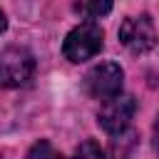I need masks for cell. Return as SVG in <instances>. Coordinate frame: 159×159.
<instances>
[{
    "label": "cell",
    "instance_id": "obj_1",
    "mask_svg": "<svg viewBox=\"0 0 159 159\" xmlns=\"http://www.w3.org/2000/svg\"><path fill=\"white\" fill-rule=\"evenodd\" d=\"M102 40H104L102 27L92 20H84L70 30V35L65 37L62 52L70 62H84V60H92L102 50Z\"/></svg>",
    "mask_w": 159,
    "mask_h": 159
},
{
    "label": "cell",
    "instance_id": "obj_2",
    "mask_svg": "<svg viewBox=\"0 0 159 159\" xmlns=\"http://www.w3.org/2000/svg\"><path fill=\"white\" fill-rule=\"evenodd\" d=\"M122 82H124V72L117 62H99L84 75L87 94L94 99H102V102L122 94Z\"/></svg>",
    "mask_w": 159,
    "mask_h": 159
},
{
    "label": "cell",
    "instance_id": "obj_3",
    "mask_svg": "<svg viewBox=\"0 0 159 159\" xmlns=\"http://www.w3.org/2000/svg\"><path fill=\"white\" fill-rule=\"evenodd\" d=\"M35 75V57L25 47H7L0 52V84L22 87Z\"/></svg>",
    "mask_w": 159,
    "mask_h": 159
},
{
    "label": "cell",
    "instance_id": "obj_4",
    "mask_svg": "<svg viewBox=\"0 0 159 159\" xmlns=\"http://www.w3.org/2000/svg\"><path fill=\"white\" fill-rule=\"evenodd\" d=\"M119 42L134 52V55H144L157 45V27L152 22L149 15H134L127 17L119 25Z\"/></svg>",
    "mask_w": 159,
    "mask_h": 159
},
{
    "label": "cell",
    "instance_id": "obj_5",
    "mask_svg": "<svg viewBox=\"0 0 159 159\" xmlns=\"http://www.w3.org/2000/svg\"><path fill=\"white\" fill-rule=\"evenodd\" d=\"M134 112H137L134 97H132V94H117V97L102 102L99 114H97V122H99V127H102L107 134L119 137V134H124V129L129 127Z\"/></svg>",
    "mask_w": 159,
    "mask_h": 159
},
{
    "label": "cell",
    "instance_id": "obj_6",
    "mask_svg": "<svg viewBox=\"0 0 159 159\" xmlns=\"http://www.w3.org/2000/svg\"><path fill=\"white\" fill-rule=\"evenodd\" d=\"M25 159H62V154H60L47 139H40L37 144L30 147V152H27Z\"/></svg>",
    "mask_w": 159,
    "mask_h": 159
},
{
    "label": "cell",
    "instance_id": "obj_7",
    "mask_svg": "<svg viewBox=\"0 0 159 159\" xmlns=\"http://www.w3.org/2000/svg\"><path fill=\"white\" fill-rule=\"evenodd\" d=\"M75 10L82 15H89V17H99V15H107L112 10V2H77Z\"/></svg>",
    "mask_w": 159,
    "mask_h": 159
},
{
    "label": "cell",
    "instance_id": "obj_8",
    "mask_svg": "<svg viewBox=\"0 0 159 159\" xmlns=\"http://www.w3.org/2000/svg\"><path fill=\"white\" fill-rule=\"evenodd\" d=\"M75 159H104V152L99 149V144H97V142L87 139V142H82V144L77 147Z\"/></svg>",
    "mask_w": 159,
    "mask_h": 159
},
{
    "label": "cell",
    "instance_id": "obj_9",
    "mask_svg": "<svg viewBox=\"0 0 159 159\" xmlns=\"http://www.w3.org/2000/svg\"><path fill=\"white\" fill-rule=\"evenodd\" d=\"M154 142H157V149H159V117H157V124H154Z\"/></svg>",
    "mask_w": 159,
    "mask_h": 159
},
{
    "label": "cell",
    "instance_id": "obj_10",
    "mask_svg": "<svg viewBox=\"0 0 159 159\" xmlns=\"http://www.w3.org/2000/svg\"><path fill=\"white\" fill-rule=\"evenodd\" d=\"M7 27V20H5V15H2V10H0V32Z\"/></svg>",
    "mask_w": 159,
    "mask_h": 159
}]
</instances>
